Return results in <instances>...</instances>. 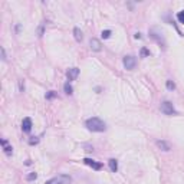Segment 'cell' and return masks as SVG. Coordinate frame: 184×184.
<instances>
[{"label": "cell", "instance_id": "cell-1", "mask_svg": "<svg viewBox=\"0 0 184 184\" xmlns=\"http://www.w3.org/2000/svg\"><path fill=\"white\" fill-rule=\"evenodd\" d=\"M85 125H86V128H88L89 131H92V132H104L105 129H106L105 122L101 120V118H98V117H92V118L86 120Z\"/></svg>", "mask_w": 184, "mask_h": 184}, {"label": "cell", "instance_id": "cell-2", "mask_svg": "<svg viewBox=\"0 0 184 184\" xmlns=\"http://www.w3.org/2000/svg\"><path fill=\"white\" fill-rule=\"evenodd\" d=\"M71 181H72L71 176H66V174H61V176L50 178V180H49V181H46L45 184H69Z\"/></svg>", "mask_w": 184, "mask_h": 184}, {"label": "cell", "instance_id": "cell-3", "mask_svg": "<svg viewBox=\"0 0 184 184\" xmlns=\"http://www.w3.org/2000/svg\"><path fill=\"white\" fill-rule=\"evenodd\" d=\"M160 109H161V112H163L164 115H177V111L174 109V106H173V104H171L170 101H164V102H161Z\"/></svg>", "mask_w": 184, "mask_h": 184}, {"label": "cell", "instance_id": "cell-4", "mask_svg": "<svg viewBox=\"0 0 184 184\" xmlns=\"http://www.w3.org/2000/svg\"><path fill=\"white\" fill-rule=\"evenodd\" d=\"M150 36H151L154 40H157V43H160L161 46H166V40H164V38H163V33L158 32L157 27L150 29Z\"/></svg>", "mask_w": 184, "mask_h": 184}, {"label": "cell", "instance_id": "cell-5", "mask_svg": "<svg viewBox=\"0 0 184 184\" xmlns=\"http://www.w3.org/2000/svg\"><path fill=\"white\" fill-rule=\"evenodd\" d=\"M122 64H124V68L125 69H128V71H132L134 68H135L137 65V58L132 55H128L124 58V61H122Z\"/></svg>", "mask_w": 184, "mask_h": 184}, {"label": "cell", "instance_id": "cell-6", "mask_svg": "<svg viewBox=\"0 0 184 184\" xmlns=\"http://www.w3.org/2000/svg\"><path fill=\"white\" fill-rule=\"evenodd\" d=\"M22 131L26 132V134H29L32 131V120L30 118H24L22 121Z\"/></svg>", "mask_w": 184, "mask_h": 184}, {"label": "cell", "instance_id": "cell-7", "mask_svg": "<svg viewBox=\"0 0 184 184\" xmlns=\"http://www.w3.org/2000/svg\"><path fill=\"white\" fill-rule=\"evenodd\" d=\"M84 163H85L86 166H89L91 168L96 170V171L102 168V164H101V163H96L95 160H91V158H84Z\"/></svg>", "mask_w": 184, "mask_h": 184}, {"label": "cell", "instance_id": "cell-8", "mask_svg": "<svg viewBox=\"0 0 184 184\" xmlns=\"http://www.w3.org/2000/svg\"><path fill=\"white\" fill-rule=\"evenodd\" d=\"M89 46H91V49H92L94 52H99V50L102 49L101 48V46H102L101 42H99L98 39H95V38H92V39L89 40Z\"/></svg>", "mask_w": 184, "mask_h": 184}, {"label": "cell", "instance_id": "cell-9", "mask_svg": "<svg viewBox=\"0 0 184 184\" xmlns=\"http://www.w3.org/2000/svg\"><path fill=\"white\" fill-rule=\"evenodd\" d=\"M79 75V69L78 68H71L68 72H66V76H68V81H75Z\"/></svg>", "mask_w": 184, "mask_h": 184}, {"label": "cell", "instance_id": "cell-10", "mask_svg": "<svg viewBox=\"0 0 184 184\" xmlns=\"http://www.w3.org/2000/svg\"><path fill=\"white\" fill-rule=\"evenodd\" d=\"M155 144H157V147H158L160 150H163V151H170V150H171V145L168 144L167 141H164V140H157Z\"/></svg>", "mask_w": 184, "mask_h": 184}, {"label": "cell", "instance_id": "cell-11", "mask_svg": "<svg viewBox=\"0 0 184 184\" xmlns=\"http://www.w3.org/2000/svg\"><path fill=\"white\" fill-rule=\"evenodd\" d=\"M73 38H75L76 42H82L84 35H82V30H81L79 27H75V29H73Z\"/></svg>", "mask_w": 184, "mask_h": 184}, {"label": "cell", "instance_id": "cell-12", "mask_svg": "<svg viewBox=\"0 0 184 184\" xmlns=\"http://www.w3.org/2000/svg\"><path fill=\"white\" fill-rule=\"evenodd\" d=\"M108 164H109V168H111L112 173H117L118 171V161L115 160V158H111V160L108 161Z\"/></svg>", "mask_w": 184, "mask_h": 184}, {"label": "cell", "instance_id": "cell-13", "mask_svg": "<svg viewBox=\"0 0 184 184\" xmlns=\"http://www.w3.org/2000/svg\"><path fill=\"white\" fill-rule=\"evenodd\" d=\"M64 91H65V94H68V95H72V94H73L72 85H71L69 82H66V84L64 85Z\"/></svg>", "mask_w": 184, "mask_h": 184}, {"label": "cell", "instance_id": "cell-14", "mask_svg": "<svg viewBox=\"0 0 184 184\" xmlns=\"http://www.w3.org/2000/svg\"><path fill=\"white\" fill-rule=\"evenodd\" d=\"M36 178H38V174H36L35 171H33V173H29V174L26 176V180H27V181H33V180H36Z\"/></svg>", "mask_w": 184, "mask_h": 184}, {"label": "cell", "instance_id": "cell-15", "mask_svg": "<svg viewBox=\"0 0 184 184\" xmlns=\"http://www.w3.org/2000/svg\"><path fill=\"white\" fill-rule=\"evenodd\" d=\"M166 86H167L168 91H173V89L176 88V84H174L173 81H167V82H166Z\"/></svg>", "mask_w": 184, "mask_h": 184}, {"label": "cell", "instance_id": "cell-16", "mask_svg": "<svg viewBox=\"0 0 184 184\" xmlns=\"http://www.w3.org/2000/svg\"><path fill=\"white\" fill-rule=\"evenodd\" d=\"M177 19H178V22H180V23H184V10L178 12V15H177Z\"/></svg>", "mask_w": 184, "mask_h": 184}, {"label": "cell", "instance_id": "cell-17", "mask_svg": "<svg viewBox=\"0 0 184 184\" xmlns=\"http://www.w3.org/2000/svg\"><path fill=\"white\" fill-rule=\"evenodd\" d=\"M147 56H150V50L147 48H143L141 49V58H147Z\"/></svg>", "mask_w": 184, "mask_h": 184}, {"label": "cell", "instance_id": "cell-18", "mask_svg": "<svg viewBox=\"0 0 184 184\" xmlns=\"http://www.w3.org/2000/svg\"><path fill=\"white\" fill-rule=\"evenodd\" d=\"M56 96V92L55 91H49V94H46V99H52Z\"/></svg>", "mask_w": 184, "mask_h": 184}, {"label": "cell", "instance_id": "cell-19", "mask_svg": "<svg viewBox=\"0 0 184 184\" xmlns=\"http://www.w3.org/2000/svg\"><path fill=\"white\" fill-rule=\"evenodd\" d=\"M101 36H102L104 39H108V38L111 36V30H104V32H102V35H101Z\"/></svg>", "mask_w": 184, "mask_h": 184}, {"label": "cell", "instance_id": "cell-20", "mask_svg": "<svg viewBox=\"0 0 184 184\" xmlns=\"http://www.w3.org/2000/svg\"><path fill=\"white\" fill-rule=\"evenodd\" d=\"M4 152H6L7 155H10V154L13 152V148H12V147H9V145H6V147H4Z\"/></svg>", "mask_w": 184, "mask_h": 184}, {"label": "cell", "instance_id": "cell-21", "mask_svg": "<svg viewBox=\"0 0 184 184\" xmlns=\"http://www.w3.org/2000/svg\"><path fill=\"white\" fill-rule=\"evenodd\" d=\"M39 143V138H36V137H33L32 140H29V144L33 145V144H38Z\"/></svg>", "mask_w": 184, "mask_h": 184}, {"label": "cell", "instance_id": "cell-22", "mask_svg": "<svg viewBox=\"0 0 184 184\" xmlns=\"http://www.w3.org/2000/svg\"><path fill=\"white\" fill-rule=\"evenodd\" d=\"M1 59H3V61L7 59V58H6V50H4V48H1Z\"/></svg>", "mask_w": 184, "mask_h": 184}, {"label": "cell", "instance_id": "cell-23", "mask_svg": "<svg viewBox=\"0 0 184 184\" xmlns=\"http://www.w3.org/2000/svg\"><path fill=\"white\" fill-rule=\"evenodd\" d=\"M19 88H20V92H23V91H24V84L22 82V81L19 82Z\"/></svg>", "mask_w": 184, "mask_h": 184}, {"label": "cell", "instance_id": "cell-24", "mask_svg": "<svg viewBox=\"0 0 184 184\" xmlns=\"http://www.w3.org/2000/svg\"><path fill=\"white\" fill-rule=\"evenodd\" d=\"M135 39H141V33H135Z\"/></svg>", "mask_w": 184, "mask_h": 184}]
</instances>
